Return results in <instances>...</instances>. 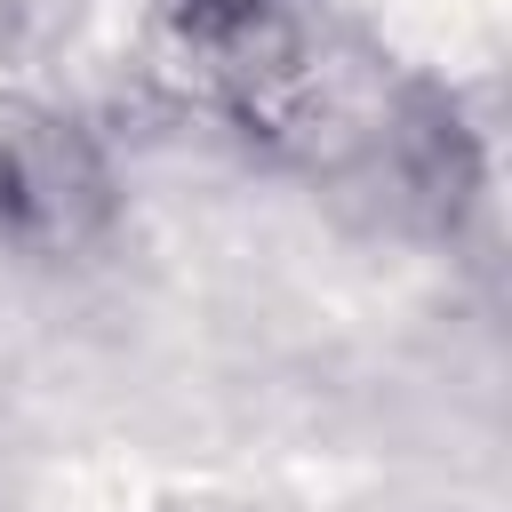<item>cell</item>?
<instances>
[{
	"label": "cell",
	"mask_w": 512,
	"mask_h": 512,
	"mask_svg": "<svg viewBox=\"0 0 512 512\" xmlns=\"http://www.w3.org/2000/svg\"><path fill=\"white\" fill-rule=\"evenodd\" d=\"M368 160L392 184L400 216L424 224L432 240H456L488 200V144L464 120L456 88H440V80L384 88V104L368 112Z\"/></svg>",
	"instance_id": "3957f363"
},
{
	"label": "cell",
	"mask_w": 512,
	"mask_h": 512,
	"mask_svg": "<svg viewBox=\"0 0 512 512\" xmlns=\"http://www.w3.org/2000/svg\"><path fill=\"white\" fill-rule=\"evenodd\" d=\"M128 224L112 136L64 96H0V256L72 272Z\"/></svg>",
	"instance_id": "6da1fadb"
},
{
	"label": "cell",
	"mask_w": 512,
	"mask_h": 512,
	"mask_svg": "<svg viewBox=\"0 0 512 512\" xmlns=\"http://www.w3.org/2000/svg\"><path fill=\"white\" fill-rule=\"evenodd\" d=\"M160 40L184 88L240 128H296L320 80L312 24L288 0H160Z\"/></svg>",
	"instance_id": "7a4b0ae2"
}]
</instances>
